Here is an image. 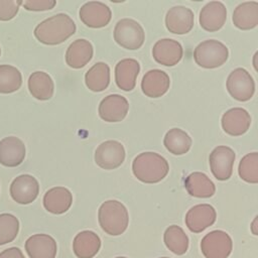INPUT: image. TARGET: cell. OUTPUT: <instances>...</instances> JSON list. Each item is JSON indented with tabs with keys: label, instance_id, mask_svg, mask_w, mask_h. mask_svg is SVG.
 I'll return each mask as SVG.
<instances>
[{
	"label": "cell",
	"instance_id": "6da1fadb",
	"mask_svg": "<svg viewBox=\"0 0 258 258\" xmlns=\"http://www.w3.org/2000/svg\"><path fill=\"white\" fill-rule=\"evenodd\" d=\"M76 32L74 20L64 13H58L41 21L34 28L36 39L46 45H56Z\"/></svg>",
	"mask_w": 258,
	"mask_h": 258
},
{
	"label": "cell",
	"instance_id": "7a4b0ae2",
	"mask_svg": "<svg viewBox=\"0 0 258 258\" xmlns=\"http://www.w3.org/2000/svg\"><path fill=\"white\" fill-rule=\"evenodd\" d=\"M167 160L156 152H142L137 155L132 163L135 177L145 183L161 181L168 173Z\"/></svg>",
	"mask_w": 258,
	"mask_h": 258
},
{
	"label": "cell",
	"instance_id": "3957f363",
	"mask_svg": "<svg viewBox=\"0 0 258 258\" xmlns=\"http://www.w3.org/2000/svg\"><path fill=\"white\" fill-rule=\"evenodd\" d=\"M98 220L105 233L111 236H119L128 227L129 215L126 207L121 202L109 200L100 206Z\"/></svg>",
	"mask_w": 258,
	"mask_h": 258
},
{
	"label": "cell",
	"instance_id": "277c9868",
	"mask_svg": "<svg viewBox=\"0 0 258 258\" xmlns=\"http://www.w3.org/2000/svg\"><path fill=\"white\" fill-rule=\"evenodd\" d=\"M229 56L228 47L219 40L208 39L194 50V59L199 67L205 69H215L224 64Z\"/></svg>",
	"mask_w": 258,
	"mask_h": 258
},
{
	"label": "cell",
	"instance_id": "5b68a950",
	"mask_svg": "<svg viewBox=\"0 0 258 258\" xmlns=\"http://www.w3.org/2000/svg\"><path fill=\"white\" fill-rule=\"evenodd\" d=\"M114 39L122 47L130 50L142 46L145 33L142 26L134 19L123 18L119 20L114 28Z\"/></svg>",
	"mask_w": 258,
	"mask_h": 258
},
{
	"label": "cell",
	"instance_id": "8992f818",
	"mask_svg": "<svg viewBox=\"0 0 258 258\" xmlns=\"http://www.w3.org/2000/svg\"><path fill=\"white\" fill-rule=\"evenodd\" d=\"M201 250L206 258H228L233 250V241L228 233L214 230L202 239Z\"/></svg>",
	"mask_w": 258,
	"mask_h": 258
},
{
	"label": "cell",
	"instance_id": "52a82bcc",
	"mask_svg": "<svg viewBox=\"0 0 258 258\" xmlns=\"http://www.w3.org/2000/svg\"><path fill=\"white\" fill-rule=\"evenodd\" d=\"M227 90L229 94L240 102L250 100L255 92V83L251 75L242 68L232 71L227 79Z\"/></svg>",
	"mask_w": 258,
	"mask_h": 258
},
{
	"label": "cell",
	"instance_id": "ba28073f",
	"mask_svg": "<svg viewBox=\"0 0 258 258\" xmlns=\"http://www.w3.org/2000/svg\"><path fill=\"white\" fill-rule=\"evenodd\" d=\"M125 159V148L117 140H107L101 143L95 151V162L103 169H115Z\"/></svg>",
	"mask_w": 258,
	"mask_h": 258
},
{
	"label": "cell",
	"instance_id": "9c48e42d",
	"mask_svg": "<svg viewBox=\"0 0 258 258\" xmlns=\"http://www.w3.org/2000/svg\"><path fill=\"white\" fill-rule=\"evenodd\" d=\"M235 152L228 146H218L210 154L209 162L213 175L218 180H227L233 172Z\"/></svg>",
	"mask_w": 258,
	"mask_h": 258
},
{
	"label": "cell",
	"instance_id": "30bf717a",
	"mask_svg": "<svg viewBox=\"0 0 258 258\" xmlns=\"http://www.w3.org/2000/svg\"><path fill=\"white\" fill-rule=\"evenodd\" d=\"M10 196L20 205L31 204L39 194L37 179L30 174H21L13 179L10 184Z\"/></svg>",
	"mask_w": 258,
	"mask_h": 258
},
{
	"label": "cell",
	"instance_id": "8fae6325",
	"mask_svg": "<svg viewBox=\"0 0 258 258\" xmlns=\"http://www.w3.org/2000/svg\"><path fill=\"white\" fill-rule=\"evenodd\" d=\"M81 21L88 27L101 28L106 26L111 18V9L103 2L90 1L85 3L79 12Z\"/></svg>",
	"mask_w": 258,
	"mask_h": 258
},
{
	"label": "cell",
	"instance_id": "7c38bea8",
	"mask_svg": "<svg viewBox=\"0 0 258 258\" xmlns=\"http://www.w3.org/2000/svg\"><path fill=\"white\" fill-rule=\"evenodd\" d=\"M217 219V213L213 206L200 204L190 208L185 215V225L192 233H201L212 226Z\"/></svg>",
	"mask_w": 258,
	"mask_h": 258
},
{
	"label": "cell",
	"instance_id": "4fadbf2b",
	"mask_svg": "<svg viewBox=\"0 0 258 258\" xmlns=\"http://www.w3.org/2000/svg\"><path fill=\"white\" fill-rule=\"evenodd\" d=\"M183 54L181 44L171 38H162L157 40L152 48V56L156 62L165 66L173 67L177 64Z\"/></svg>",
	"mask_w": 258,
	"mask_h": 258
},
{
	"label": "cell",
	"instance_id": "5bb4252c",
	"mask_svg": "<svg viewBox=\"0 0 258 258\" xmlns=\"http://www.w3.org/2000/svg\"><path fill=\"white\" fill-rule=\"evenodd\" d=\"M129 110L127 99L121 95L113 94L105 97L99 105V116L106 122L122 121Z\"/></svg>",
	"mask_w": 258,
	"mask_h": 258
},
{
	"label": "cell",
	"instance_id": "9a60e30c",
	"mask_svg": "<svg viewBox=\"0 0 258 258\" xmlns=\"http://www.w3.org/2000/svg\"><path fill=\"white\" fill-rule=\"evenodd\" d=\"M23 141L16 136H8L0 141V164L6 167L20 165L25 157Z\"/></svg>",
	"mask_w": 258,
	"mask_h": 258
},
{
	"label": "cell",
	"instance_id": "2e32d148",
	"mask_svg": "<svg viewBox=\"0 0 258 258\" xmlns=\"http://www.w3.org/2000/svg\"><path fill=\"white\" fill-rule=\"evenodd\" d=\"M227 19L226 6L220 1L207 3L200 12V25L203 29L214 32L221 29Z\"/></svg>",
	"mask_w": 258,
	"mask_h": 258
},
{
	"label": "cell",
	"instance_id": "e0dca14e",
	"mask_svg": "<svg viewBox=\"0 0 258 258\" xmlns=\"http://www.w3.org/2000/svg\"><path fill=\"white\" fill-rule=\"evenodd\" d=\"M194 12L184 6H174L165 15V26L174 34H185L194 27Z\"/></svg>",
	"mask_w": 258,
	"mask_h": 258
},
{
	"label": "cell",
	"instance_id": "ac0fdd59",
	"mask_svg": "<svg viewBox=\"0 0 258 258\" xmlns=\"http://www.w3.org/2000/svg\"><path fill=\"white\" fill-rule=\"evenodd\" d=\"M29 258H55L57 246L55 240L47 234H34L24 244Z\"/></svg>",
	"mask_w": 258,
	"mask_h": 258
},
{
	"label": "cell",
	"instance_id": "d6986e66",
	"mask_svg": "<svg viewBox=\"0 0 258 258\" xmlns=\"http://www.w3.org/2000/svg\"><path fill=\"white\" fill-rule=\"evenodd\" d=\"M222 128L231 136L246 133L251 125V116L243 108H232L222 116Z\"/></svg>",
	"mask_w": 258,
	"mask_h": 258
},
{
	"label": "cell",
	"instance_id": "ffe728a7",
	"mask_svg": "<svg viewBox=\"0 0 258 258\" xmlns=\"http://www.w3.org/2000/svg\"><path fill=\"white\" fill-rule=\"evenodd\" d=\"M170 80L168 75L158 69L148 71L142 78L141 89L149 98H159L169 89Z\"/></svg>",
	"mask_w": 258,
	"mask_h": 258
},
{
	"label": "cell",
	"instance_id": "44dd1931",
	"mask_svg": "<svg viewBox=\"0 0 258 258\" xmlns=\"http://www.w3.org/2000/svg\"><path fill=\"white\" fill-rule=\"evenodd\" d=\"M140 64L134 58L121 59L115 68V82L119 89L130 92L135 88Z\"/></svg>",
	"mask_w": 258,
	"mask_h": 258
},
{
	"label": "cell",
	"instance_id": "7402d4cb",
	"mask_svg": "<svg viewBox=\"0 0 258 258\" xmlns=\"http://www.w3.org/2000/svg\"><path fill=\"white\" fill-rule=\"evenodd\" d=\"M73 204V195L67 187L55 186L48 189L43 196L44 209L54 215L66 213Z\"/></svg>",
	"mask_w": 258,
	"mask_h": 258
},
{
	"label": "cell",
	"instance_id": "603a6c76",
	"mask_svg": "<svg viewBox=\"0 0 258 258\" xmlns=\"http://www.w3.org/2000/svg\"><path fill=\"white\" fill-rule=\"evenodd\" d=\"M100 248V237L90 230L78 233L73 241V251L78 258H93L98 254Z\"/></svg>",
	"mask_w": 258,
	"mask_h": 258
},
{
	"label": "cell",
	"instance_id": "cb8c5ba5",
	"mask_svg": "<svg viewBox=\"0 0 258 258\" xmlns=\"http://www.w3.org/2000/svg\"><path fill=\"white\" fill-rule=\"evenodd\" d=\"M93 45L87 39H76L66 52V62L70 68L81 69L85 67L93 57Z\"/></svg>",
	"mask_w": 258,
	"mask_h": 258
},
{
	"label": "cell",
	"instance_id": "d4e9b609",
	"mask_svg": "<svg viewBox=\"0 0 258 258\" xmlns=\"http://www.w3.org/2000/svg\"><path fill=\"white\" fill-rule=\"evenodd\" d=\"M234 25L242 30H249L258 24V2L248 1L239 4L232 17Z\"/></svg>",
	"mask_w": 258,
	"mask_h": 258
},
{
	"label": "cell",
	"instance_id": "484cf974",
	"mask_svg": "<svg viewBox=\"0 0 258 258\" xmlns=\"http://www.w3.org/2000/svg\"><path fill=\"white\" fill-rule=\"evenodd\" d=\"M28 90L32 97L40 101L49 100L54 91V84L51 77L41 71L32 73L28 78Z\"/></svg>",
	"mask_w": 258,
	"mask_h": 258
},
{
	"label": "cell",
	"instance_id": "4316f807",
	"mask_svg": "<svg viewBox=\"0 0 258 258\" xmlns=\"http://www.w3.org/2000/svg\"><path fill=\"white\" fill-rule=\"evenodd\" d=\"M184 187L188 195L195 198H211L216 191L214 182L207 174L200 171L192 172L185 177Z\"/></svg>",
	"mask_w": 258,
	"mask_h": 258
},
{
	"label": "cell",
	"instance_id": "83f0119b",
	"mask_svg": "<svg viewBox=\"0 0 258 258\" xmlns=\"http://www.w3.org/2000/svg\"><path fill=\"white\" fill-rule=\"evenodd\" d=\"M85 83L92 92H102L109 86L110 69L105 62L95 63L85 75Z\"/></svg>",
	"mask_w": 258,
	"mask_h": 258
},
{
	"label": "cell",
	"instance_id": "f1b7e54d",
	"mask_svg": "<svg viewBox=\"0 0 258 258\" xmlns=\"http://www.w3.org/2000/svg\"><path fill=\"white\" fill-rule=\"evenodd\" d=\"M163 144L170 153L182 155L190 149L191 138L185 131L179 128H172L166 132Z\"/></svg>",
	"mask_w": 258,
	"mask_h": 258
},
{
	"label": "cell",
	"instance_id": "f546056e",
	"mask_svg": "<svg viewBox=\"0 0 258 258\" xmlns=\"http://www.w3.org/2000/svg\"><path fill=\"white\" fill-rule=\"evenodd\" d=\"M163 241L167 249L175 255H183L188 249V237L182 228L176 225L166 228L163 234Z\"/></svg>",
	"mask_w": 258,
	"mask_h": 258
},
{
	"label": "cell",
	"instance_id": "4dcf8cb0",
	"mask_svg": "<svg viewBox=\"0 0 258 258\" xmlns=\"http://www.w3.org/2000/svg\"><path fill=\"white\" fill-rule=\"evenodd\" d=\"M22 75L20 71L10 64L0 66V93L10 94L20 89Z\"/></svg>",
	"mask_w": 258,
	"mask_h": 258
},
{
	"label": "cell",
	"instance_id": "1f68e13d",
	"mask_svg": "<svg viewBox=\"0 0 258 258\" xmlns=\"http://www.w3.org/2000/svg\"><path fill=\"white\" fill-rule=\"evenodd\" d=\"M238 172L240 177L249 183L258 182V153L246 154L240 161Z\"/></svg>",
	"mask_w": 258,
	"mask_h": 258
},
{
	"label": "cell",
	"instance_id": "d6a6232c",
	"mask_svg": "<svg viewBox=\"0 0 258 258\" xmlns=\"http://www.w3.org/2000/svg\"><path fill=\"white\" fill-rule=\"evenodd\" d=\"M19 232V221L12 214L0 215V246L12 242Z\"/></svg>",
	"mask_w": 258,
	"mask_h": 258
},
{
	"label": "cell",
	"instance_id": "836d02e7",
	"mask_svg": "<svg viewBox=\"0 0 258 258\" xmlns=\"http://www.w3.org/2000/svg\"><path fill=\"white\" fill-rule=\"evenodd\" d=\"M21 4V0H0V20L8 21L14 18Z\"/></svg>",
	"mask_w": 258,
	"mask_h": 258
},
{
	"label": "cell",
	"instance_id": "e575fe53",
	"mask_svg": "<svg viewBox=\"0 0 258 258\" xmlns=\"http://www.w3.org/2000/svg\"><path fill=\"white\" fill-rule=\"evenodd\" d=\"M54 0H26L22 2L23 7L29 11H45L55 6Z\"/></svg>",
	"mask_w": 258,
	"mask_h": 258
},
{
	"label": "cell",
	"instance_id": "d590c367",
	"mask_svg": "<svg viewBox=\"0 0 258 258\" xmlns=\"http://www.w3.org/2000/svg\"><path fill=\"white\" fill-rule=\"evenodd\" d=\"M0 258H25L21 250L17 247L7 248L0 253Z\"/></svg>",
	"mask_w": 258,
	"mask_h": 258
},
{
	"label": "cell",
	"instance_id": "8d00e7d4",
	"mask_svg": "<svg viewBox=\"0 0 258 258\" xmlns=\"http://www.w3.org/2000/svg\"><path fill=\"white\" fill-rule=\"evenodd\" d=\"M257 221H258V217L256 216L255 219L253 220L252 224H251V231L254 235H258V226H257Z\"/></svg>",
	"mask_w": 258,
	"mask_h": 258
},
{
	"label": "cell",
	"instance_id": "74e56055",
	"mask_svg": "<svg viewBox=\"0 0 258 258\" xmlns=\"http://www.w3.org/2000/svg\"><path fill=\"white\" fill-rule=\"evenodd\" d=\"M115 258H128V257H124V256H118V257H115Z\"/></svg>",
	"mask_w": 258,
	"mask_h": 258
},
{
	"label": "cell",
	"instance_id": "f35d334b",
	"mask_svg": "<svg viewBox=\"0 0 258 258\" xmlns=\"http://www.w3.org/2000/svg\"><path fill=\"white\" fill-rule=\"evenodd\" d=\"M159 258H170V257H159Z\"/></svg>",
	"mask_w": 258,
	"mask_h": 258
},
{
	"label": "cell",
	"instance_id": "ab89813d",
	"mask_svg": "<svg viewBox=\"0 0 258 258\" xmlns=\"http://www.w3.org/2000/svg\"><path fill=\"white\" fill-rule=\"evenodd\" d=\"M0 55H1V48H0Z\"/></svg>",
	"mask_w": 258,
	"mask_h": 258
}]
</instances>
